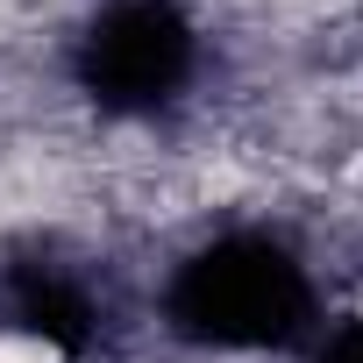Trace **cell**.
Masks as SVG:
<instances>
[{
    "label": "cell",
    "mask_w": 363,
    "mask_h": 363,
    "mask_svg": "<svg viewBox=\"0 0 363 363\" xmlns=\"http://www.w3.org/2000/svg\"><path fill=\"white\" fill-rule=\"evenodd\" d=\"M178 57H186V36H178V22L164 8H121L107 22V36H93V65L135 100H150L178 72Z\"/></svg>",
    "instance_id": "cell-1"
}]
</instances>
